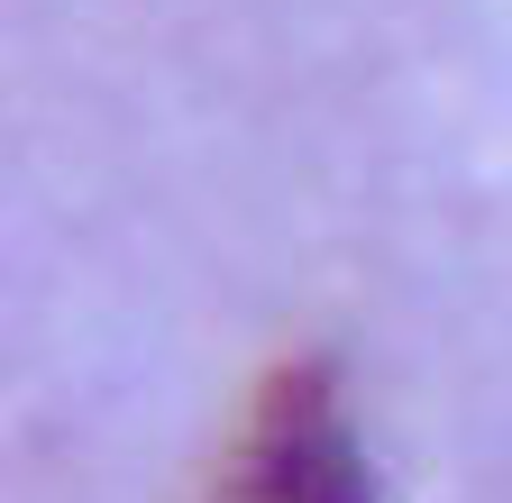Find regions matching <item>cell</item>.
Returning a JSON list of instances; mask_svg holds the SVG:
<instances>
[{
  "label": "cell",
  "mask_w": 512,
  "mask_h": 503,
  "mask_svg": "<svg viewBox=\"0 0 512 503\" xmlns=\"http://www.w3.org/2000/svg\"><path fill=\"white\" fill-rule=\"evenodd\" d=\"M211 503H375V467L330 357H284L256 385Z\"/></svg>",
  "instance_id": "obj_1"
}]
</instances>
